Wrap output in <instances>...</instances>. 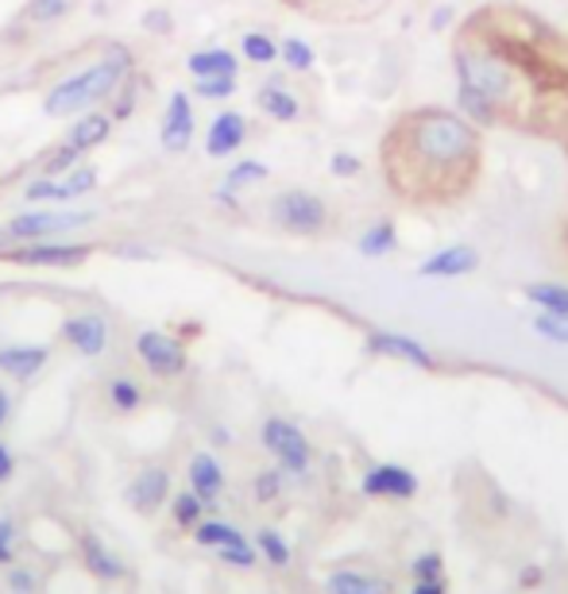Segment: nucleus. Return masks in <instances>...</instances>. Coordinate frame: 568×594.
Instances as JSON below:
<instances>
[{
  "mask_svg": "<svg viewBox=\"0 0 568 594\" xmlns=\"http://www.w3.org/2000/svg\"><path fill=\"white\" fill-rule=\"evenodd\" d=\"M480 154V128L468 124L457 109H418L395 128L391 167L406 162L413 182H445L465 178Z\"/></svg>",
  "mask_w": 568,
  "mask_h": 594,
  "instance_id": "1",
  "label": "nucleus"
},
{
  "mask_svg": "<svg viewBox=\"0 0 568 594\" xmlns=\"http://www.w3.org/2000/svg\"><path fill=\"white\" fill-rule=\"evenodd\" d=\"M128 74H136L132 51H128L124 43H109L97 62H89V67L78 70V74L59 78L51 89H47V93H43V112L51 120L81 117V112H89V109H97L101 101H109V97L117 93V85Z\"/></svg>",
  "mask_w": 568,
  "mask_h": 594,
  "instance_id": "2",
  "label": "nucleus"
},
{
  "mask_svg": "<svg viewBox=\"0 0 568 594\" xmlns=\"http://www.w3.org/2000/svg\"><path fill=\"white\" fill-rule=\"evenodd\" d=\"M452 70H457V85H468L476 93H484L491 104L510 109L518 93V78L510 74V67L502 59H495L491 51H480V47H457L452 54Z\"/></svg>",
  "mask_w": 568,
  "mask_h": 594,
  "instance_id": "3",
  "label": "nucleus"
},
{
  "mask_svg": "<svg viewBox=\"0 0 568 594\" xmlns=\"http://www.w3.org/2000/svg\"><path fill=\"white\" fill-rule=\"evenodd\" d=\"M267 217H271L275 228L290 235H321L329 228V205L318 193L302 190V185H290V190H279L267 205Z\"/></svg>",
  "mask_w": 568,
  "mask_h": 594,
  "instance_id": "4",
  "label": "nucleus"
},
{
  "mask_svg": "<svg viewBox=\"0 0 568 594\" xmlns=\"http://www.w3.org/2000/svg\"><path fill=\"white\" fill-rule=\"evenodd\" d=\"M259 444L267 447V455L275 460V467L287 471V479H306L313 467V444L302 433V425L287 417H267L259 425Z\"/></svg>",
  "mask_w": 568,
  "mask_h": 594,
  "instance_id": "5",
  "label": "nucleus"
},
{
  "mask_svg": "<svg viewBox=\"0 0 568 594\" xmlns=\"http://www.w3.org/2000/svg\"><path fill=\"white\" fill-rule=\"evenodd\" d=\"M0 259L16 266H31V271H74V266H86L93 259V243L28 240V243H12Z\"/></svg>",
  "mask_w": 568,
  "mask_h": 594,
  "instance_id": "6",
  "label": "nucleus"
},
{
  "mask_svg": "<svg viewBox=\"0 0 568 594\" xmlns=\"http://www.w3.org/2000/svg\"><path fill=\"white\" fill-rule=\"evenodd\" d=\"M97 221L93 209H23V213L8 217V235L12 243H28V240H54V235L78 232Z\"/></svg>",
  "mask_w": 568,
  "mask_h": 594,
  "instance_id": "7",
  "label": "nucleus"
},
{
  "mask_svg": "<svg viewBox=\"0 0 568 594\" xmlns=\"http://www.w3.org/2000/svg\"><path fill=\"white\" fill-rule=\"evenodd\" d=\"M136 355L156 379H182L190 371V355H186V344L178 336L162 329H143L136 332Z\"/></svg>",
  "mask_w": 568,
  "mask_h": 594,
  "instance_id": "8",
  "label": "nucleus"
},
{
  "mask_svg": "<svg viewBox=\"0 0 568 594\" xmlns=\"http://www.w3.org/2000/svg\"><path fill=\"white\" fill-rule=\"evenodd\" d=\"M421 479L413 475L402 463H376L360 475V494L363 499H379V502H410L418 499Z\"/></svg>",
  "mask_w": 568,
  "mask_h": 594,
  "instance_id": "9",
  "label": "nucleus"
},
{
  "mask_svg": "<svg viewBox=\"0 0 568 594\" xmlns=\"http://www.w3.org/2000/svg\"><path fill=\"white\" fill-rule=\"evenodd\" d=\"M193 132H198V117H193V97L186 89H175L162 104V120H159V148L170 154L190 151Z\"/></svg>",
  "mask_w": 568,
  "mask_h": 594,
  "instance_id": "10",
  "label": "nucleus"
},
{
  "mask_svg": "<svg viewBox=\"0 0 568 594\" xmlns=\"http://www.w3.org/2000/svg\"><path fill=\"white\" fill-rule=\"evenodd\" d=\"M59 336L62 344L70 348V352L86 355V360H97V355L109 352L112 344V324L104 321L101 313H70L67 321L59 324Z\"/></svg>",
  "mask_w": 568,
  "mask_h": 594,
  "instance_id": "11",
  "label": "nucleus"
},
{
  "mask_svg": "<svg viewBox=\"0 0 568 594\" xmlns=\"http://www.w3.org/2000/svg\"><path fill=\"white\" fill-rule=\"evenodd\" d=\"M363 352H368V355H379V360L410 363V368H421V371H434V368H437L434 352H429V348L421 344V340H413L410 332L376 329V332H368V340H363Z\"/></svg>",
  "mask_w": 568,
  "mask_h": 594,
  "instance_id": "12",
  "label": "nucleus"
},
{
  "mask_svg": "<svg viewBox=\"0 0 568 594\" xmlns=\"http://www.w3.org/2000/svg\"><path fill=\"white\" fill-rule=\"evenodd\" d=\"M476 271H480V251H476L472 243H445V248L429 251L418 263V279H429V282L468 279V274H476Z\"/></svg>",
  "mask_w": 568,
  "mask_h": 594,
  "instance_id": "13",
  "label": "nucleus"
},
{
  "mask_svg": "<svg viewBox=\"0 0 568 594\" xmlns=\"http://www.w3.org/2000/svg\"><path fill=\"white\" fill-rule=\"evenodd\" d=\"M248 117L240 109H221L206 128V154L209 159H232L248 143Z\"/></svg>",
  "mask_w": 568,
  "mask_h": 594,
  "instance_id": "14",
  "label": "nucleus"
},
{
  "mask_svg": "<svg viewBox=\"0 0 568 594\" xmlns=\"http://www.w3.org/2000/svg\"><path fill=\"white\" fill-rule=\"evenodd\" d=\"M170 494H175V479H170V471L167 467H143L140 475L128 483L124 499L136 514H156V510H162L170 502Z\"/></svg>",
  "mask_w": 568,
  "mask_h": 594,
  "instance_id": "15",
  "label": "nucleus"
},
{
  "mask_svg": "<svg viewBox=\"0 0 568 594\" xmlns=\"http://www.w3.org/2000/svg\"><path fill=\"white\" fill-rule=\"evenodd\" d=\"M112 128H117L112 112L97 104V109H89V112H81V117L70 120L67 140H62V143H70V148H78V151L89 154V151H97V148H104V143H109Z\"/></svg>",
  "mask_w": 568,
  "mask_h": 594,
  "instance_id": "16",
  "label": "nucleus"
},
{
  "mask_svg": "<svg viewBox=\"0 0 568 594\" xmlns=\"http://www.w3.org/2000/svg\"><path fill=\"white\" fill-rule=\"evenodd\" d=\"M186 479H190V491L198 494L206 506H217V499L225 494L229 486V475H225L221 460L213 452H198L190 455V467H186Z\"/></svg>",
  "mask_w": 568,
  "mask_h": 594,
  "instance_id": "17",
  "label": "nucleus"
},
{
  "mask_svg": "<svg viewBox=\"0 0 568 594\" xmlns=\"http://www.w3.org/2000/svg\"><path fill=\"white\" fill-rule=\"evenodd\" d=\"M51 363V348L47 344H8L0 348V374L12 382H31L39 371Z\"/></svg>",
  "mask_w": 568,
  "mask_h": 594,
  "instance_id": "18",
  "label": "nucleus"
},
{
  "mask_svg": "<svg viewBox=\"0 0 568 594\" xmlns=\"http://www.w3.org/2000/svg\"><path fill=\"white\" fill-rule=\"evenodd\" d=\"M78 548H81V564H86V572H93L101 583H120L128 575L124 560H120L97 533H81Z\"/></svg>",
  "mask_w": 568,
  "mask_h": 594,
  "instance_id": "19",
  "label": "nucleus"
},
{
  "mask_svg": "<svg viewBox=\"0 0 568 594\" xmlns=\"http://www.w3.org/2000/svg\"><path fill=\"white\" fill-rule=\"evenodd\" d=\"M263 178H271L267 162H259V159H240V162H232V167L225 170V182L217 185L213 198L221 201V205L237 209V205H240V193L251 190V185H259Z\"/></svg>",
  "mask_w": 568,
  "mask_h": 594,
  "instance_id": "20",
  "label": "nucleus"
},
{
  "mask_svg": "<svg viewBox=\"0 0 568 594\" xmlns=\"http://www.w3.org/2000/svg\"><path fill=\"white\" fill-rule=\"evenodd\" d=\"M256 104L263 117L279 120V124H295V120L302 117V101H298L287 89V81H279V78H267L263 85L256 89Z\"/></svg>",
  "mask_w": 568,
  "mask_h": 594,
  "instance_id": "21",
  "label": "nucleus"
},
{
  "mask_svg": "<svg viewBox=\"0 0 568 594\" xmlns=\"http://www.w3.org/2000/svg\"><path fill=\"white\" fill-rule=\"evenodd\" d=\"M399 248H402V235H399V224H395L391 217H383V221H371L360 235H356V255L371 259V263H376V259L395 255Z\"/></svg>",
  "mask_w": 568,
  "mask_h": 594,
  "instance_id": "22",
  "label": "nucleus"
},
{
  "mask_svg": "<svg viewBox=\"0 0 568 594\" xmlns=\"http://www.w3.org/2000/svg\"><path fill=\"white\" fill-rule=\"evenodd\" d=\"M190 78H221V74H237L240 78V54H232L229 47H201L186 59Z\"/></svg>",
  "mask_w": 568,
  "mask_h": 594,
  "instance_id": "23",
  "label": "nucleus"
},
{
  "mask_svg": "<svg viewBox=\"0 0 568 594\" xmlns=\"http://www.w3.org/2000/svg\"><path fill=\"white\" fill-rule=\"evenodd\" d=\"M325 594H395L391 580H379L368 572H329L325 580Z\"/></svg>",
  "mask_w": 568,
  "mask_h": 594,
  "instance_id": "24",
  "label": "nucleus"
},
{
  "mask_svg": "<svg viewBox=\"0 0 568 594\" xmlns=\"http://www.w3.org/2000/svg\"><path fill=\"white\" fill-rule=\"evenodd\" d=\"M193 544L198 548H229V544H248V536L240 533L232 521H221V517H201L198 525H193Z\"/></svg>",
  "mask_w": 568,
  "mask_h": 594,
  "instance_id": "25",
  "label": "nucleus"
},
{
  "mask_svg": "<svg viewBox=\"0 0 568 594\" xmlns=\"http://www.w3.org/2000/svg\"><path fill=\"white\" fill-rule=\"evenodd\" d=\"M104 397H109V405L117 413H124V417H132L136 410L143 405V382L132 379V374H112L109 382H104Z\"/></svg>",
  "mask_w": 568,
  "mask_h": 594,
  "instance_id": "26",
  "label": "nucleus"
},
{
  "mask_svg": "<svg viewBox=\"0 0 568 594\" xmlns=\"http://www.w3.org/2000/svg\"><path fill=\"white\" fill-rule=\"evenodd\" d=\"M522 298L530 301L538 313L568 316V286H565V282H526Z\"/></svg>",
  "mask_w": 568,
  "mask_h": 594,
  "instance_id": "27",
  "label": "nucleus"
},
{
  "mask_svg": "<svg viewBox=\"0 0 568 594\" xmlns=\"http://www.w3.org/2000/svg\"><path fill=\"white\" fill-rule=\"evenodd\" d=\"M256 552H259V560H267V564L275 567V572H287L290 564H295V548H290V541L279 533V528H256Z\"/></svg>",
  "mask_w": 568,
  "mask_h": 594,
  "instance_id": "28",
  "label": "nucleus"
},
{
  "mask_svg": "<svg viewBox=\"0 0 568 594\" xmlns=\"http://www.w3.org/2000/svg\"><path fill=\"white\" fill-rule=\"evenodd\" d=\"M457 112L476 128L499 124V104H491L484 93H476V89H468V85H457Z\"/></svg>",
  "mask_w": 568,
  "mask_h": 594,
  "instance_id": "29",
  "label": "nucleus"
},
{
  "mask_svg": "<svg viewBox=\"0 0 568 594\" xmlns=\"http://www.w3.org/2000/svg\"><path fill=\"white\" fill-rule=\"evenodd\" d=\"M97 182H101V174H97V167H89V162H78L74 170H67V174H59V201H54V205H67V201H81V198H89V193L97 190Z\"/></svg>",
  "mask_w": 568,
  "mask_h": 594,
  "instance_id": "30",
  "label": "nucleus"
},
{
  "mask_svg": "<svg viewBox=\"0 0 568 594\" xmlns=\"http://www.w3.org/2000/svg\"><path fill=\"white\" fill-rule=\"evenodd\" d=\"M279 62H287V70H295V74H310L318 67V51L302 36H287L279 39Z\"/></svg>",
  "mask_w": 568,
  "mask_h": 594,
  "instance_id": "31",
  "label": "nucleus"
},
{
  "mask_svg": "<svg viewBox=\"0 0 568 594\" xmlns=\"http://www.w3.org/2000/svg\"><path fill=\"white\" fill-rule=\"evenodd\" d=\"M240 54L251 67H275L279 62V39H271L267 31H248L240 39Z\"/></svg>",
  "mask_w": 568,
  "mask_h": 594,
  "instance_id": "32",
  "label": "nucleus"
},
{
  "mask_svg": "<svg viewBox=\"0 0 568 594\" xmlns=\"http://www.w3.org/2000/svg\"><path fill=\"white\" fill-rule=\"evenodd\" d=\"M206 502L198 499L193 491H178L170 494V521H175L178 528H186V533H193V525H198L201 517H206Z\"/></svg>",
  "mask_w": 568,
  "mask_h": 594,
  "instance_id": "33",
  "label": "nucleus"
},
{
  "mask_svg": "<svg viewBox=\"0 0 568 594\" xmlns=\"http://www.w3.org/2000/svg\"><path fill=\"white\" fill-rule=\"evenodd\" d=\"M240 78L237 74H221V78H193V101H229L237 97Z\"/></svg>",
  "mask_w": 568,
  "mask_h": 594,
  "instance_id": "34",
  "label": "nucleus"
},
{
  "mask_svg": "<svg viewBox=\"0 0 568 594\" xmlns=\"http://www.w3.org/2000/svg\"><path fill=\"white\" fill-rule=\"evenodd\" d=\"M109 112H112V120H132V112H136V104H140V81H136V74H128L124 81L117 85V93L109 97Z\"/></svg>",
  "mask_w": 568,
  "mask_h": 594,
  "instance_id": "35",
  "label": "nucleus"
},
{
  "mask_svg": "<svg viewBox=\"0 0 568 594\" xmlns=\"http://www.w3.org/2000/svg\"><path fill=\"white\" fill-rule=\"evenodd\" d=\"M282 486H287V471H282V467H263V471H256V479H251V499L267 506V502L279 499Z\"/></svg>",
  "mask_w": 568,
  "mask_h": 594,
  "instance_id": "36",
  "label": "nucleus"
},
{
  "mask_svg": "<svg viewBox=\"0 0 568 594\" xmlns=\"http://www.w3.org/2000/svg\"><path fill=\"white\" fill-rule=\"evenodd\" d=\"M78 162H86V151L70 148V143H59V148H54V151L43 159V167H39V174L59 178V174H67V170H74Z\"/></svg>",
  "mask_w": 568,
  "mask_h": 594,
  "instance_id": "37",
  "label": "nucleus"
},
{
  "mask_svg": "<svg viewBox=\"0 0 568 594\" xmlns=\"http://www.w3.org/2000/svg\"><path fill=\"white\" fill-rule=\"evenodd\" d=\"M530 329L538 332L541 340H549V344H557V348H568V316H554V313H534Z\"/></svg>",
  "mask_w": 568,
  "mask_h": 594,
  "instance_id": "38",
  "label": "nucleus"
},
{
  "mask_svg": "<svg viewBox=\"0 0 568 594\" xmlns=\"http://www.w3.org/2000/svg\"><path fill=\"white\" fill-rule=\"evenodd\" d=\"M410 575L413 583H441L445 580V556L441 552H421L410 560Z\"/></svg>",
  "mask_w": 568,
  "mask_h": 594,
  "instance_id": "39",
  "label": "nucleus"
},
{
  "mask_svg": "<svg viewBox=\"0 0 568 594\" xmlns=\"http://www.w3.org/2000/svg\"><path fill=\"white\" fill-rule=\"evenodd\" d=\"M70 12V0H28L23 20L28 23H59Z\"/></svg>",
  "mask_w": 568,
  "mask_h": 594,
  "instance_id": "40",
  "label": "nucleus"
},
{
  "mask_svg": "<svg viewBox=\"0 0 568 594\" xmlns=\"http://www.w3.org/2000/svg\"><path fill=\"white\" fill-rule=\"evenodd\" d=\"M23 201H28V205H54V201H59V178L36 174L23 185Z\"/></svg>",
  "mask_w": 568,
  "mask_h": 594,
  "instance_id": "41",
  "label": "nucleus"
},
{
  "mask_svg": "<svg viewBox=\"0 0 568 594\" xmlns=\"http://www.w3.org/2000/svg\"><path fill=\"white\" fill-rule=\"evenodd\" d=\"M217 560H221L225 567H237V572H251V567L259 564V552L256 544H229V548H217Z\"/></svg>",
  "mask_w": 568,
  "mask_h": 594,
  "instance_id": "42",
  "label": "nucleus"
},
{
  "mask_svg": "<svg viewBox=\"0 0 568 594\" xmlns=\"http://www.w3.org/2000/svg\"><path fill=\"white\" fill-rule=\"evenodd\" d=\"M8 594H39V575L28 564H8L4 572Z\"/></svg>",
  "mask_w": 568,
  "mask_h": 594,
  "instance_id": "43",
  "label": "nucleus"
},
{
  "mask_svg": "<svg viewBox=\"0 0 568 594\" xmlns=\"http://www.w3.org/2000/svg\"><path fill=\"white\" fill-rule=\"evenodd\" d=\"M329 174L332 178H360L363 174V159L360 154H352V151H332L329 154Z\"/></svg>",
  "mask_w": 568,
  "mask_h": 594,
  "instance_id": "44",
  "label": "nucleus"
},
{
  "mask_svg": "<svg viewBox=\"0 0 568 594\" xmlns=\"http://www.w3.org/2000/svg\"><path fill=\"white\" fill-rule=\"evenodd\" d=\"M140 28L148 31V36H175V12H170V8H148V12L140 16Z\"/></svg>",
  "mask_w": 568,
  "mask_h": 594,
  "instance_id": "45",
  "label": "nucleus"
},
{
  "mask_svg": "<svg viewBox=\"0 0 568 594\" xmlns=\"http://www.w3.org/2000/svg\"><path fill=\"white\" fill-rule=\"evenodd\" d=\"M16 544H20V528L12 517H0V567H8L16 560Z\"/></svg>",
  "mask_w": 568,
  "mask_h": 594,
  "instance_id": "46",
  "label": "nucleus"
},
{
  "mask_svg": "<svg viewBox=\"0 0 568 594\" xmlns=\"http://www.w3.org/2000/svg\"><path fill=\"white\" fill-rule=\"evenodd\" d=\"M541 583H546V567L541 564H526L522 572H518V587L522 591H538Z\"/></svg>",
  "mask_w": 568,
  "mask_h": 594,
  "instance_id": "47",
  "label": "nucleus"
},
{
  "mask_svg": "<svg viewBox=\"0 0 568 594\" xmlns=\"http://www.w3.org/2000/svg\"><path fill=\"white\" fill-rule=\"evenodd\" d=\"M12 479H16V455H12V447L0 441V486L12 483Z\"/></svg>",
  "mask_w": 568,
  "mask_h": 594,
  "instance_id": "48",
  "label": "nucleus"
},
{
  "mask_svg": "<svg viewBox=\"0 0 568 594\" xmlns=\"http://www.w3.org/2000/svg\"><path fill=\"white\" fill-rule=\"evenodd\" d=\"M452 16H457V8H452V4L434 8V12H429V28H434V31H445V28L452 23Z\"/></svg>",
  "mask_w": 568,
  "mask_h": 594,
  "instance_id": "49",
  "label": "nucleus"
},
{
  "mask_svg": "<svg viewBox=\"0 0 568 594\" xmlns=\"http://www.w3.org/2000/svg\"><path fill=\"white\" fill-rule=\"evenodd\" d=\"M8 417H12V394H8V390L0 386V429L8 425Z\"/></svg>",
  "mask_w": 568,
  "mask_h": 594,
  "instance_id": "50",
  "label": "nucleus"
},
{
  "mask_svg": "<svg viewBox=\"0 0 568 594\" xmlns=\"http://www.w3.org/2000/svg\"><path fill=\"white\" fill-rule=\"evenodd\" d=\"M410 594H449V587H445V580L441 583H413Z\"/></svg>",
  "mask_w": 568,
  "mask_h": 594,
  "instance_id": "51",
  "label": "nucleus"
},
{
  "mask_svg": "<svg viewBox=\"0 0 568 594\" xmlns=\"http://www.w3.org/2000/svg\"><path fill=\"white\" fill-rule=\"evenodd\" d=\"M117 255L120 259H151V251H143V248H117Z\"/></svg>",
  "mask_w": 568,
  "mask_h": 594,
  "instance_id": "52",
  "label": "nucleus"
},
{
  "mask_svg": "<svg viewBox=\"0 0 568 594\" xmlns=\"http://www.w3.org/2000/svg\"><path fill=\"white\" fill-rule=\"evenodd\" d=\"M209 436H213V444H232V433H229V429H221V425H217Z\"/></svg>",
  "mask_w": 568,
  "mask_h": 594,
  "instance_id": "53",
  "label": "nucleus"
},
{
  "mask_svg": "<svg viewBox=\"0 0 568 594\" xmlns=\"http://www.w3.org/2000/svg\"><path fill=\"white\" fill-rule=\"evenodd\" d=\"M8 248H12V235H8V228L0 224V255H4Z\"/></svg>",
  "mask_w": 568,
  "mask_h": 594,
  "instance_id": "54",
  "label": "nucleus"
}]
</instances>
